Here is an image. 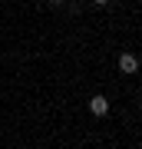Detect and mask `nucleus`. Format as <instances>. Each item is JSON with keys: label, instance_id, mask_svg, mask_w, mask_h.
Listing matches in <instances>:
<instances>
[{"label": "nucleus", "instance_id": "f257e3e1", "mask_svg": "<svg viewBox=\"0 0 142 149\" xmlns=\"http://www.w3.org/2000/svg\"><path fill=\"white\" fill-rule=\"evenodd\" d=\"M89 113H93V116H106V113H109V100L96 93L93 100H89Z\"/></svg>", "mask_w": 142, "mask_h": 149}, {"label": "nucleus", "instance_id": "f03ea898", "mask_svg": "<svg viewBox=\"0 0 142 149\" xmlns=\"http://www.w3.org/2000/svg\"><path fill=\"white\" fill-rule=\"evenodd\" d=\"M119 70H122V73H136V70H139V56L136 53H122L119 56Z\"/></svg>", "mask_w": 142, "mask_h": 149}, {"label": "nucleus", "instance_id": "7ed1b4c3", "mask_svg": "<svg viewBox=\"0 0 142 149\" xmlns=\"http://www.w3.org/2000/svg\"><path fill=\"white\" fill-rule=\"evenodd\" d=\"M46 3H50V7H60V3H63V0H46Z\"/></svg>", "mask_w": 142, "mask_h": 149}, {"label": "nucleus", "instance_id": "20e7f679", "mask_svg": "<svg viewBox=\"0 0 142 149\" xmlns=\"http://www.w3.org/2000/svg\"><path fill=\"white\" fill-rule=\"evenodd\" d=\"M93 3H96V7H106V3H109V0H93Z\"/></svg>", "mask_w": 142, "mask_h": 149}]
</instances>
